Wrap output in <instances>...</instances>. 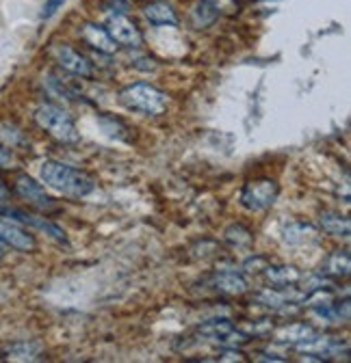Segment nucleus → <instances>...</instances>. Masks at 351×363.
I'll return each mask as SVG.
<instances>
[{"instance_id":"9b49d317","label":"nucleus","mask_w":351,"mask_h":363,"mask_svg":"<svg viewBox=\"0 0 351 363\" xmlns=\"http://www.w3.org/2000/svg\"><path fill=\"white\" fill-rule=\"evenodd\" d=\"M0 214L11 216V218H16V220L24 223V225H31V227H35V230L43 232L46 236L55 238L57 242L68 245V234L61 230V227H59L57 223H53V220H48V218L33 216V214H28V212H22V210H9V208H3V210H0Z\"/></svg>"},{"instance_id":"f8f14e48","label":"nucleus","mask_w":351,"mask_h":363,"mask_svg":"<svg viewBox=\"0 0 351 363\" xmlns=\"http://www.w3.org/2000/svg\"><path fill=\"white\" fill-rule=\"evenodd\" d=\"M313 333H317V327L310 325V323H288V325H282V327L274 329L269 337H274L276 344L295 346V344L303 342L306 337H310Z\"/></svg>"},{"instance_id":"f257e3e1","label":"nucleus","mask_w":351,"mask_h":363,"mask_svg":"<svg viewBox=\"0 0 351 363\" xmlns=\"http://www.w3.org/2000/svg\"><path fill=\"white\" fill-rule=\"evenodd\" d=\"M39 175L46 186L72 199H85L98 191V182L94 175L61 160H46L39 169Z\"/></svg>"},{"instance_id":"cd10ccee","label":"nucleus","mask_w":351,"mask_h":363,"mask_svg":"<svg viewBox=\"0 0 351 363\" xmlns=\"http://www.w3.org/2000/svg\"><path fill=\"white\" fill-rule=\"evenodd\" d=\"M258 361H286V357H280V354H271V352H262L258 357Z\"/></svg>"},{"instance_id":"dca6fc26","label":"nucleus","mask_w":351,"mask_h":363,"mask_svg":"<svg viewBox=\"0 0 351 363\" xmlns=\"http://www.w3.org/2000/svg\"><path fill=\"white\" fill-rule=\"evenodd\" d=\"M319 272H323V275H328L330 279H334V281H340V279H347L349 277V272H351V255H349V251L347 249H338V251H332L328 257H325V262H323V266H321V270Z\"/></svg>"},{"instance_id":"a211bd4d","label":"nucleus","mask_w":351,"mask_h":363,"mask_svg":"<svg viewBox=\"0 0 351 363\" xmlns=\"http://www.w3.org/2000/svg\"><path fill=\"white\" fill-rule=\"evenodd\" d=\"M41 344L39 342H33V340H22V342H14L9 344L5 350H3V357L5 361H39L41 359Z\"/></svg>"},{"instance_id":"412c9836","label":"nucleus","mask_w":351,"mask_h":363,"mask_svg":"<svg viewBox=\"0 0 351 363\" xmlns=\"http://www.w3.org/2000/svg\"><path fill=\"white\" fill-rule=\"evenodd\" d=\"M224 240L232 249H249L254 245V232L249 230V227H245L243 223H232L226 227Z\"/></svg>"},{"instance_id":"1a4fd4ad","label":"nucleus","mask_w":351,"mask_h":363,"mask_svg":"<svg viewBox=\"0 0 351 363\" xmlns=\"http://www.w3.org/2000/svg\"><path fill=\"white\" fill-rule=\"evenodd\" d=\"M0 242L22 253H31L37 249V238L28 230H24L20 223H14L7 216H0Z\"/></svg>"},{"instance_id":"423d86ee","label":"nucleus","mask_w":351,"mask_h":363,"mask_svg":"<svg viewBox=\"0 0 351 363\" xmlns=\"http://www.w3.org/2000/svg\"><path fill=\"white\" fill-rule=\"evenodd\" d=\"M14 191L20 199H24L31 208L39 210V212H55L57 210V201L46 193L39 182L35 177H31L28 173H18L16 182H14Z\"/></svg>"},{"instance_id":"39448f33","label":"nucleus","mask_w":351,"mask_h":363,"mask_svg":"<svg viewBox=\"0 0 351 363\" xmlns=\"http://www.w3.org/2000/svg\"><path fill=\"white\" fill-rule=\"evenodd\" d=\"M280 197V184L271 177H256L249 179L241 189L239 201L249 212H265L269 210Z\"/></svg>"},{"instance_id":"f03ea898","label":"nucleus","mask_w":351,"mask_h":363,"mask_svg":"<svg viewBox=\"0 0 351 363\" xmlns=\"http://www.w3.org/2000/svg\"><path fill=\"white\" fill-rule=\"evenodd\" d=\"M119 104L130 111V113H139L146 117H158L167 111L169 98L165 91L150 82H135L128 84L119 91Z\"/></svg>"},{"instance_id":"0eeeda50","label":"nucleus","mask_w":351,"mask_h":363,"mask_svg":"<svg viewBox=\"0 0 351 363\" xmlns=\"http://www.w3.org/2000/svg\"><path fill=\"white\" fill-rule=\"evenodd\" d=\"M107 33L111 35V39L117 45H124V48H141L144 43V33L141 28L130 20L124 13H113L107 20Z\"/></svg>"},{"instance_id":"f3484780","label":"nucleus","mask_w":351,"mask_h":363,"mask_svg":"<svg viewBox=\"0 0 351 363\" xmlns=\"http://www.w3.org/2000/svg\"><path fill=\"white\" fill-rule=\"evenodd\" d=\"M319 225H321V230L328 236H334V238L347 240L349 234H351V223H349V218L345 214L336 212V210H323L319 214Z\"/></svg>"},{"instance_id":"20e7f679","label":"nucleus","mask_w":351,"mask_h":363,"mask_svg":"<svg viewBox=\"0 0 351 363\" xmlns=\"http://www.w3.org/2000/svg\"><path fill=\"white\" fill-rule=\"evenodd\" d=\"M195 333L210 342V344H217V346H222V348H243L252 342V337L239 329L234 323H230L228 318H212V320H204Z\"/></svg>"},{"instance_id":"393cba45","label":"nucleus","mask_w":351,"mask_h":363,"mask_svg":"<svg viewBox=\"0 0 351 363\" xmlns=\"http://www.w3.org/2000/svg\"><path fill=\"white\" fill-rule=\"evenodd\" d=\"M14 167H16V156H14V152H11L7 145L0 143V169H14Z\"/></svg>"},{"instance_id":"5701e85b","label":"nucleus","mask_w":351,"mask_h":363,"mask_svg":"<svg viewBox=\"0 0 351 363\" xmlns=\"http://www.w3.org/2000/svg\"><path fill=\"white\" fill-rule=\"evenodd\" d=\"M271 262L262 255H252L243 262V275H262V270H265Z\"/></svg>"},{"instance_id":"a878e982","label":"nucleus","mask_w":351,"mask_h":363,"mask_svg":"<svg viewBox=\"0 0 351 363\" xmlns=\"http://www.w3.org/2000/svg\"><path fill=\"white\" fill-rule=\"evenodd\" d=\"M217 361H245V354L241 348H222V354L217 357Z\"/></svg>"},{"instance_id":"bb28decb","label":"nucleus","mask_w":351,"mask_h":363,"mask_svg":"<svg viewBox=\"0 0 351 363\" xmlns=\"http://www.w3.org/2000/svg\"><path fill=\"white\" fill-rule=\"evenodd\" d=\"M9 201H11V191L3 184V179H0V210L7 208Z\"/></svg>"},{"instance_id":"ddd939ff","label":"nucleus","mask_w":351,"mask_h":363,"mask_svg":"<svg viewBox=\"0 0 351 363\" xmlns=\"http://www.w3.org/2000/svg\"><path fill=\"white\" fill-rule=\"evenodd\" d=\"M282 238L286 245H313L319 240V227H315L313 223H306V220H293V223L284 225Z\"/></svg>"},{"instance_id":"7ed1b4c3","label":"nucleus","mask_w":351,"mask_h":363,"mask_svg":"<svg viewBox=\"0 0 351 363\" xmlns=\"http://www.w3.org/2000/svg\"><path fill=\"white\" fill-rule=\"evenodd\" d=\"M33 117H35V123L43 132H48L59 143L74 145L80 141V132L76 128V121L72 119V115L65 108L50 104V102H43L35 108Z\"/></svg>"},{"instance_id":"2eb2a0df","label":"nucleus","mask_w":351,"mask_h":363,"mask_svg":"<svg viewBox=\"0 0 351 363\" xmlns=\"http://www.w3.org/2000/svg\"><path fill=\"white\" fill-rule=\"evenodd\" d=\"M267 286H299L301 270L288 264H269L262 270Z\"/></svg>"},{"instance_id":"4be33fe9","label":"nucleus","mask_w":351,"mask_h":363,"mask_svg":"<svg viewBox=\"0 0 351 363\" xmlns=\"http://www.w3.org/2000/svg\"><path fill=\"white\" fill-rule=\"evenodd\" d=\"M0 141H3V145H7L9 150L11 147H26L28 145V139H26V134L22 132V128H18L11 121L0 123Z\"/></svg>"},{"instance_id":"6ab92c4d","label":"nucleus","mask_w":351,"mask_h":363,"mask_svg":"<svg viewBox=\"0 0 351 363\" xmlns=\"http://www.w3.org/2000/svg\"><path fill=\"white\" fill-rule=\"evenodd\" d=\"M146 18L150 24L154 26H176L178 24V13L173 11V7L167 3V0H154L144 9Z\"/></svg>"},{"instance_id":"6e6552de","label":"nucleus","mask_w":351,"mask_h":363,"mask_svg":"<svg viewBox=\"0 0 351 363\" xmlns=\"http://www.w3.org/2000/svg\"><path fill=\"white\" fill-rule=\"evenodd\" d=\"M53 57H55L57 65L72 76H78V78H92L94 76L92 61L85 55H80L78 50H74L68 43H57L53 48Z\"/></svg>"},{"instance_id":"9d476101","label":"nucleus","mask_w":351,"mask_h":363,"mask_svg":"<svg viewBox=\"0 0 351 363\" xmlns=\"http://www.w3.org/2000/svg\"><path fill=\"white\" fill-rule=\"evenodd\" d=\"M210 288L222 296H243L249 290V281L241 270H217L210 277Z\"/></svg>"},{"instance_id":"4468645a","label":"nucleus","mask_w":351,"mask_h":363,"mask_svg":"<svg viewBox=\"0 0 351 363\" xmlns=\"http://www.w3.org/2000/svg\"><path fill=\"white\" fill-rule=\"evenodd\" d=\"M80 37L87 41V45H92L94 50H98L102 55H113L117 50V43L111 39V35L107 33V28H102L98 24H92V22L82 24Z\"/></svg>"},{"instance_id":"aec40b11","label":"nucleus","mask_w":351,"mask_h":363,"mask_svg":"<svg viewBox=\"0 0 351 363\" xmlns=\"http://www.w3.org/2000/svg\"><path fill=\"white\" fill-rule=\"evenodd\" d=\"M222 16L219 13V9H217V5H215V0H200V3L193 7V11H191V22H193V26L195 28H208V26H212L215 22H217V18Z\"/></svg>"},{"instance_id":"c85d7f7f","label":"nucleus","mask_w":351,"mask_h":363,"mask_svg":"<svg viewBox=\"0 0 351 363\" xmlns=\"http://www.w3.org/2000/svg\"><path fill=\"white\" fill-rule=\"evenodd\" d=\"M5 257V251H3V247H0V259H3Z\"/></svg>"},{"instance_id":"b1692460","label":"nucleus","mask_w":351,"mask_h":363,"mask_svg":"<svg viewBox=\"0 0 351 363\" xmlns=\"http://www.w3.org/2000/svg\"><path fill=\"white\" fill-rule=\"evenodd\" d=\"M65 3L68 0H46V3H43V9H41V20H50Z\"/></svg>"}]
</instances>
